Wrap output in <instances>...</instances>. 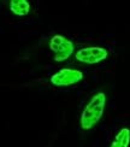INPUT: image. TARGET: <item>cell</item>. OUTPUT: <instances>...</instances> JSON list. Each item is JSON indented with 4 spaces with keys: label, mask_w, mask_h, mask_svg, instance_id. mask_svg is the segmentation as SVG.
<instances>
[{
    "label": "cell",
    "mask_w": 130,
    "mask_h": 147,
    "mask_svg": "<svg viewBox=\"0 0 130 147\" xmlns=\"http://www.w3.org/2000/svg\"><path fill=\"white\" fill-rule=\"evenodd\" d=\"M105 107H106V94L98 92L86 104L79 116V127L82 130L93 129L102 118Z\"/></svg>",
    "instance_id": "cell-1"
},
{
    "label": "cell",
    "mask_w": 130,
    "mask_h": 147,
    "mask_svg": "<svg viewBox=\"0 0 130 147\" xmlns=\"http://www.w3.org/2000/svg\"><path fill=\"white\" fill-rule=\"evenodd\" d=\"M48 46L49 50L54 53V60L57 63H63L67 60L75 51L73 42L61 34L53 35L48 42Z\"/></svg>",
    "instance_id": "cell-2"
},
{
    "label": "cell",
    "mask_w": 130,
    "mask_h": 147,
    "mask_svg": "<svg viewBox=\"0 0 130 147\" xmlns=\"http://www.w3.org/2000/svg\"><path fill=\"white\" fill-rule=\"evenodd\" d=\"M9 10L17 17H26L32 10L29 0H9Z\"/></svg>",
    "instance_id": "cell-5"
},
{
    "label": "cell",
    "mask_w": 130,
    "mask_h": 147,
    "mask_svg": "<svg viewBox=\"0 0 130 147\" xmlns=\"http://www.w3.org/2000/svg\"><path fill=\"white\" fill-rule=\"evenodd\" d=\"M83 77L84 75L81 70L64 68L53 74L49 78V81L55 87H69V86H73L81 82Z\"/></svg>",
    "instance_id": "cell-4"
},
{
    "label": "cell",
    "mask_w": 130,
    "mask_h": 147,
    "mask_svg": "<svg viewBox=\"0 0 130 147\" xmlns=\"http://www.w3.org/2000/svg\"><path fill=\"white\" fill-rule=\"evenodd\" d=\"M108 57V51L101 46H89L83 47L75 53V59L79 63L94 65L104 62Z\"/></svg>",
    "instance_id": "cell-3"
},
{
    "label": "cell",
    "mask_w": 130,
    "mask_h": 147,
    "mask_svg": "<svg viewBox=\"0 0 130 147\" xmlns=\"http://www.w3.org/2000/svg\"><path fill=\"white\" fill-rule=\"evenodd\" d=\"M129 144H130V129L129 128H122L116 134L110 147H129Z\"/></svg>",
    "instance_id": "cell-6"
}]
</instances>
